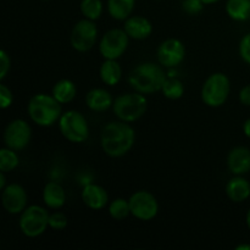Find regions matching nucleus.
<instances>
[{
    "label": "nucleus",
    "instance_id": "f3484780",
    "mask_svg": "<svg viewBox=\"0 0 250 250\" xmlns=\"http://www.w3.org/2000/svg\"><path fill=\"white\" fill-rule=\"evenodd\" d=\"M85 105L90 111L105 112L112 109L114 98L111 97L109 90L104 88H93L85 94Z\"/></svg>",
    "mask_w": 250,
    "mask_h": 250
},
{
    "label": "nucleus",
    "instance_id": "bb28decb",
    "mask_svg": "<svg viewBox=\"0 0 250 250\" xmlns=\"http://www.w3.org/2000/svg\"><path fill=\"white\" fill-rule=\"evenodd\" d=\"M80 10L84 19L97 21L102 17L104 5L102 0H82L80 4Z\"/></svg>",
    "mask_w": 250,
    "mask_h": 250
},
{
    "label": "nucleus",
    "instance_id": "f8f14e48",
    "mask_svg": "<svg viewBox=\"0 0 250 250\" xmlns=\"http://www.w3.org/2000/svg\"><path fill=\"white\" fill-rule=\"evenodd\" d=\"M158 62L164 68L172 70L180 66L186 59V46L180 39L168 38L159 44L156 49Z\"/></svg>",
    "mask_w": 250,
    "mask_h": 250
},
{
    "label": "nucleus",
    "instance_id": "9d476101",
    "mask_svg": "<svg viewBox=\"0 0 250 250\" xmlns=\"http://www.w3.org/2000/svg\"><path fill=\"white\" fill-rule=\"evenodd\" d=\"M131 215L139 221H151L159 214V202L153 193L137 190L129 197Z\"/></svg>",
    "mask_w": 250,
    "mask_h": 250
},
{
    "label": "nucleus",
    "instance_id": "a211bd4d",
    "mask_svg": "<svg viewBox=\"0 0 250 250\" xmlns=\"http://www.w3.org/2000/svg\"><path fill=\"white\" fill-rule=\"evenodd\" d=\"M227 198L233 203H243L250 197V183L244 176H233L225 186Z\"/></svg>",
    "mask_w": 250,
    "mask_h": 250
},
{
    "label": "nucleus",
    "instance_id": "6e6552de",
    "mask_svg": "<svg viewBox=\"0 0 250 250\" xmlns=\"http://www.w3.org/2000/svg\"><path fill=\"white\" fill-rule=\"evenodd\" d=\"M129 37L124 28H112L105 32L100 38L98 48L104 59L119 60L127 51L129 45Z\"/></svg>",
    "mask_w": 250,
    "mask_h": 250
},
{
    "label": "nucleus",
    "instance_id": "a878e982",
    "mask_svg": "<svg viewBox=\"0 0 250 250\" xmlns=\"http://www.w3.org/2000/svg\"><path fill=\"white\" fill-rule=\"evenodd\" d=\"M19 151L10 149L7 146H2L0 149V171L1 172H11L16 170L20 165Z\"/></svg>",
    "mask_w": 250,
    "mask_h": 250
},
{
    "label": "nucleus",
    "instance_id": "b1692460",
    "mask_svg": "<svg viewBox=\"0 0 250 250\" xmlns=\"http://www.w3.org/2000/svg\"><path fill=\"white\" fill-rule=\"evenodd\" d=\"M186 88L181 80L176 77H167L164 82L161 93L168 100H178L185 95Z\"/></svg>",
    "mask_w": 250,
    "mask_h": 250
},
{
    "label": "nucleus",
    "instance_id": "f257e3e1",
    "mask_svg": "<svg viewBox=\"0 0 250 250\" xmlns=\"http://www.w3.org/2000/svg\"><path fill=\"white\" fill-rule=\"evenodd\" d=\"M136 143V131L128 122L111 121L100 132V146L107 156L114 159L127 155Z\"/></svg>",
    "mask_w": 250,
    "mask_h": 250
},
{
    "label": "nucleus",
    "instance_id": "ea45409f",
    "mask_svg": "<svg viewBox=\"0 0 250 250\" xmlns=\"http://www.w3.org/2000/svg\"><path fill=\"white\" fill-rule=\"evenodd\" d=\"M156 1H161V0H156Z\"/></svg>",
    "mask_w": 250,
    "mask_h": 250
},
{
    "label": "nucleus",
    "instance_id": "473e14b6",
    "mask_svg": "<svg viewBox=\"0 0 250 250\" xmlns=\"http://www.w3.org/2000/svg\"><path fill=\"white\" fill-rule=\"evenodd\" d=\"M239 102L244 106H250V84L244 85L241 90H239Z\"/></svg>",
    "mask_w": 250,
    "mask_h": 250
},
{
    "label": "nucleus",
    "instance_id": "aec40b11",
    "mask_svg": "<svg viewBox=\"0 0 250 250\" xmlns=\"http://www.w3.org/2000/svg\"><path fill=\"white\" fill-rule=\"evenodd\" d=\"M99 77L104 84L114 87L121 81L122 68L117 60L104 59L99 68Z\"/></svg>",
    "mask_w": 250,
    "mask_h": 250
},
{
    "label": "nucleus",
    "instance_id": "cd10ccee",
    "mask_svg": "<svg viewBox=\"0 0 250 250\" xmlns=\"http://www.w3.org/2000/svg\"><path fill=\"white\" fill-rule=\"evenodd\" d=\"M68 226V219L63 212L55 211L51 212L49 216V227L55 231H62Z\"/></svg>",
    "mask_w": 250,
    "mask_h": 250
},
{
    "label": "nucleus",
    "instance_id": "423d86ee",
    "mask_svg": "<svg viewBox=\"0 0 250 250\" xmlns=\"http://www.w3.org/2000/svg\"><path fill=\"white\" fill-rule=\"evenodd\" d=\"M49 216H50V212L48 211V208L37 204L28 205L20 214V231L27 238L41 237L48 229Z\"/></svg>",
    "mask_w": 250,
    "mask_h": 250
},
{
    "label": "nucleus",
    "instance_id": "7ed1b4c3",
    "mask_svg": "<svg viewBox=\"0 0 250 250\" xmlns=\"http://www.w3.org/2000/svg\"><path fill=\"white\" fill-rule=\"evenodd\" d=\"M29 120L39 127H51L58 124L62 115L61 104L48 93H37L27 104Z\"/></svg>",
    "mask_w": 250,
    "mask_h": 250
},
{
    "label": "nucleus",
    "instance_id": "c756f323",
    "mask_svg": "<svg viewBox=\"0 0 250 250\" xmlns=\"http://www.w3.org/2000/svg\"><path fill=\"white\" fill-rule=\"evenodd\" d=\"M14 103V94L12 90L6 84L1 83L0 84V107L2 110L9 109Z\"/></svg>",
    "mask_w": 250,
    "mask_h": 250
},
{
    "label": "nucleus",
    "instance_id": "9b49d317",
    "mask_svg": "<svg viewBox=\"0 0 250 250\" xmlns=\"http://www.w3.org/2000/svg\"><path fill=\"white\" fill-rule=\"evenodd\" d=\"M32 139V127L26 120L15 119L4 129L5 146L21 151L29 146Z\"/></svg>",
    "mask_w": 250,
    "mask_h": 250
},
{
    "label": "nucleus",
    "instance_id": "1a4fd4ad",
    "mask_svg": "<svg viewBox=\"0 0 250 250\" xmlns=\"http://www.w3.org/2000/svg\"><path fill=\"white\" fill-rule=\"evenodd\" d=\"M98 42V27L95 21L82 19L73 26L70 34V44L78 53L92 50Z\"/></svg>",
    "mask_w": 250,
    "mask_h": 250
},
{
    "label": "nucleus",
    "instance_id": "2f4dec72",
    "mask_svg": "<svg viewBox=\"0 0 250 250\" xmlns=\"http://www.w3.org/2000/svg\"><path fill=\"white\" fill-rule=\"evenodd\" d=\"M11 68V58L5 50H0V81H4Z\"/></svg>",
    "mask_w": 250,
    "mask_h": 250
},
{
    "label": "nucleus",
    "instance_id": "e433bc0d",
    "mask_svg": "<svg viewBox=\"0 0 250 250\" xmlns=\"http://www.w3.org/2000/svg\"><path fill=\"white\" fill-rule=\"evenodd\" d=\"M221 1V0H203L205 5H212V4H216V2Z\"/></svg>",
    "mask_w": 250,
    "mask_h": 250
},
{
    "label": "nucleus",
    "instance_id": "72a5a7b5",
    "mask_svg": "<svg viewBox=\"0 0 250 250\" xmlns=\"http://www.w3.org/2000/svg\"><path fill=\"white\" fill-rule=\"evenodd\" d=\"M243 133L247 138L250 139V117L243 124Z\"/></svg>",
    "mask_w": 250,
    "mask_h": 250
},
{
    "label": "nucleus",
    "instance_id": "2eb2a0df",
    "mask_svg": "<svg viewBox=\"0 0 250 250\" xmlns=\"http://www.w3.org/2000/svg\"><path fill=\"white\" fill-rule=\"evenodd\" d=\"M227 168L233 176H244L250 172V149L234 146L227 155Z\"/></svg>",
    "mask_w": 250,
    "mask_h": 250
},
{
    "label": "nucleus",
    "instance_id": "c9c22d12",
    "mask_svg": "<svg viewBox=\"0 0 250 250\" xmlns=\"http://www.w3.org/2000/svg\"><path fill=\"white\" fill-rule=\"evenodd\" d=\"M236 250H250V244H239L236 247Z\"/></svg>",
    "mask_w": 250,
    "mask_h": 250
},
{
    "label": "nucleus",
    "instance_id": "4468645a",
    "mask_svg": "<svg viewBox=\"0 0 250 250\" xmlns=\"http://www.w3.org/2000/svg\"><path fill=\"white\" fill-rule=\"evenodd\" d=\"M81 199L83 204L90 210H103L109 205V194L104 187L97 183L89 182L83 186L81 192Z\"/></svg>",
    "mask_w": 250,
    "mask_h": 250
},
{
    "label": "nucleus",
    "instance_id": "7c9ffc66",
    "mask_svg": "<svg viewBox=\"0 0 250 250\" xmlns=\"http://www.w3.org/2000/svg\"><path fill=\"white\" fill-rule=\"evenodd\" d=\"M238 51L242 60H243L246 63H248V65H250V32L249 33H247L246 36L241 39V42H239Z\"/></svg>",
    "mask_w": 250,
    "mask_h": 250
},
{
    "label": "nucleus",
    "instance_id": "20e7f679",
    "mask_svg": "<svg viewBox=\"0 0 250 250\" xmlns=\"http://www.w3.org/2000/svg\"><path fill=\"white\" fill-rule=\"evenodd\" d=\"M148 110V100L142 93L134 90L133 93H124L114 99L112 111L117 120L124 122L138 121L146 115Z\"/></svg>",
    "mask_w": 250,
    "mask_h": 250
},
{
    "label": "nucleus",
    "instance_id": "4be33fe9",
    "mask_svg": "<svg viewBox=\"0 0 250 250\" xmlns=\"http://www.w3.org/2000/svg\"><path fill=\"white\" fill-rule=\"evenodd\" d=\"M136 0H107V12L116 21H126L132 16Z\"/></svg>",
    "mask_w": 250,
    "mask_h": 250
},
{
    "label": "nucleus",
    "instance_id": "0eeeda50",
    "mask_svg": "<svg viewBox=\"0 0 250 250\" xmlns=\"http://www.w3.org/2000/svg\"><path fill=\"white\" fill-rule=\"evenodd\" d=\"M58 125L63 138L71 143H84L89 138V125L87 119L77 110L62 112Z\"/></svg>",
    "mask_w": 250,
    "mask_h": 250
},
{
    "label": "nucleus",
    "instance_id": "ddd939ff",
    "mask_svg": "<svg viewBox=\"0 0 250 250\" xmlns=\"http://www.w3.org/2000/svg\"><path fill=\"white\" fill-rule=\"evenodd\" d=\"M1 204L10 215H20L28 207L26 189L19 183H9L1 190Z\"/></svg>",
    "mask_w": 250,
    "mask_h": 250
},
{
    "label": "nucleus",
    "instance_id": "f704fd0d",
    "mask_svg": "<svg viewBox=\"0 0 250 250\" xmlns=\"http://www.w3.org/2000/svg\"><path fill=\"white\" fill-rule=\"evenodd\" d=\"M9 183L6 182V176H5V172H1L0 171V190L4 189Z\"/></svg>",
    "mask_w": 250,
    "mask_h": 250
},
{
    "label": "nucleus",
    "instance_id": "58836bf2",
    "mask_svg": "<svg viewBox=\"0 0 250 250\" xmlns=\"http://www.w3.org/2000/svg\"><path fill=\"white\" fill-rule=\"evenodd\" d=\"M42 1H48V0H42Z\"/></svg>",
    "mask_w": 250,
    "mask_h": 250
},
{
    "label": "nucleus",
    "instance_id": "6ab92c4d",
    "mask_svg": "<svg viewBox=\"0 0 250 250\" xmlns=\"http://www.w3.org/2000/svg\"><path fill=\"white\" fill-rule=\"evenodd\" d=\"M43 202L48 209L59 210L66 204V192L62 186L56 181H50L43 188Z\"/></svg>",
    "mask_w": 250,
    "mask_h": 250
},
{
    "label": "nucleus",
    "instance_id": "c85d7f7f",
    "mask_svg": "<svg viewBox=\"0 0 250 250\" xmlns=\"http://www.w3.org/2000/svg\"><path fill=\"white\" fill-rule=\"evenodd\" d=\"M204 6L205 4L203 2V0H182V4H181L183 12L190 15V16L199 15L204 9Z\"/></svg>",
    "mask_w": 250,
    "mask_h": 250
},
{
    "label": "nucleus",
    "instance_id": "39448f33",
    "mask_svg": "<svg viewBox=\"0 0 250 250\" xmlns=\"http://www.w3.org/2000/svg\"><path fill=\"white\" fill-rule=\"evenodd\" d=\"M231 93V81L224 72H214L204 81L200 89V99L209 107L222 106L226 104Z\"/></svg>",
    "mask_w": 250,
    "mask_h": 250
},
{
    "label": "nucleus",
    "instance_id": "5701e85b",
    "mask_svg": "<svg viewBox=\"0 0 250 250\" xmlns=\"http://www.w3.org/2000/svg\"><path fill=\"white\" fill-rule=\"evenodd\" d=\"M226 14L236 22H246L250 20V0H227Z\"/></svg>",
    "mask_w": 250,
    "mask_h": 250
},
{
    "label": "nucleus",
    "instance_id": "412c9836",
    "mask_svg": "<svg viewBox=\"0 0 250 250\" xmlns=\"http://www.w3.org/2000/svg\"><path fill=\"white\" fill-rule=\"evenodd\" d=\"M51 94L61 105H65L75 99L77 95V87L71 80L62 78L54 84Z\"/></svg>",
    "mask_w": 250,
    "mask_h": 250
},
{
    "label": "nucleus",
    "instance_id": "dca6fc26",
    "mask_svg": "<svg viewBox=\"0 0 250 250\" xmlns=\"http://www.w3.org/2000/svg\"><path fill=\"white\" fill-rule=\"evenodd\" d=\"M122 28L133 41H144V39H148L153 33L151 22L146 17L141 16V15L129 16L126 21H124Z\"/></svg>",
    "mask_w": 250,
    "mask_h": 250
},
{
    "label": "nucleus",
    "instance_id": "4c0bfd02",
    "mask_svg": "<svg viewBox=\"0 0 250 250\" xmlns=\"http://www.w3.org/2000/svg\"><path fill=\"white\" fill-rule=\"evenodd\" d=\"M246 224H247V226H248V229H250V208H249L248 212H247V216H246Z\"/></svg>",
    "mask_w": 250,
    "mask_h": 250
},
{
    "label": "nucleus",
    "instance_id": "f03ea898",
    "mask_svg": "<svg viewBox=\"0 0 250 250\" xmlns=\"http://www.w3.org/2000/svg\"><path fill=\"white\" fill-rule=\"evenodd\" d=\"M167 78L164 67L160 63L142 62L137 65L128 75V84L136 92L144 95L161 92L164 82Z\"/></svg>",
    "mask_w": 250,
    "mask_h": 250
},
{
    "label": "nucleus",
    "instance_id": "393cba45",
    "mask_svg": "<svg viewBox=\"0 0 250 250\" xmlns=\"http://www.w3.org/2000/svg\"><path fill=\"white\" fill-rule=\"evenodd\" d=\"M107 212L110 217L116 221H122L127 219L131 215V207H129V200L125 198H116L111 200L107 205Z\"/></svg>",
    "mask_w": 250,
    "mask_h": 250
}]
</instances>
